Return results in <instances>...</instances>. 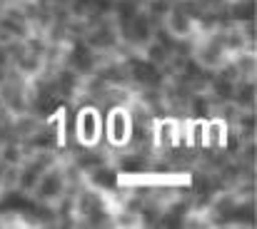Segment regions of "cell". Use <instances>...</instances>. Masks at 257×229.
Segmentation results:
<instances>
[{
  "instance_id": "6da1fadb",
  "label": "cell",
  "mask_w": 257,
  "mask_h": 229,
  "mask_svg": "<svg viewBox=\"0 0 257 229\" xmlns=\"http://www.w3.org/2000/svg\"><path fill=\"white\" fill-rule=\"evenodd\" d=\"M63 192H65V177H63V172H60V159H58V164H53L50 169H45V172L40 174V179H38V184L33 187L30 197H33L35 202H50V204H53Z\"/></svg>"
},
{
  "instance_id": "7a4b0ae2",
  "label": "cell",
  "mask_w": 257,
  "mask_h": 229,
  "mask_svg": "<svg viewBox=\"0 0 257 229\" xmlns=\"http://www.w3.org/2000/svg\"><path fill=\"white\" fill-rule=\"evenodd\" d=\"M217 105H220V102H217L207 90L192 92V95L187 97V105H185V117H187V120H210V117H215Z\"/></svg>"
},
{
  "instance_id": "3957f363",
  "label": "cell",
  "mask_w": 257,
  "mask_h": 229,
  "mask_svg": "<svg viewBox=\"0 0 257 229\" xmlns=\"http://www.w3.org/2000/svg\"><path fill=\"white\" fill-rule=\"evenodd\" d=\"M163 25L170 30L175 38H195L197 35V30H195V20L190 18V15H185L180 8H175L172 5V10L165 15V20H163Z\"/></svg>"
},
{
  "instance_id": "277c9868",
  "label": "cell",
  "mask_w": 257,
  "mask_h": 229,
  "mask_svg": "<svg viewBox=\"0 0 257 229\" xmlns=\"http://www.w3.org/2000/svg\"><path fill=\"white\" fill-rule=\"evenodd\" d=\"M255 100H257L255 77H240V80H235L232 102H235V105H240L242 110H255Z\"/></svg>"
},
{
  "instance_id": "5b68a950",
  "label": "cell",
  "mask_w": 257,
  "mask_h": 229,
  "mask_svg": "<svg viewBox=\"0 0 257 229\" xmlns=\"http://www.w3.org/2000/svg\"><path fill=\"white\" fill-rule=\"evenodd\" d=\"M30 154V150L25 147V142H20V140H13V137H8V140H3L0 142V162L3 164H13V167H20L23 162H25V157Z\"/></svg>"
},
{
  "instance_id": "8992f818",
  "label": "cell",
  "mask_w": 257,
  "mask_h": 229,
  "mask_svg": "<svg viewBox=\"0 0 257 229\" xmlns=\"http://www.w3.org/2000/svg\"><path fill=\"white\" fill-rule=\"evenodd\" d=\"M230 127L240 135V140H242V142H247V140H257V115H255V110H240L237 120H235Z\"/></svg>"
},
{
  "instance_id": "52a82bcc",
  "label": "cell",
  "mask_w": 257,
  "mask_h": 229,
  "mask_svg": "<svg viewBox=\"0 0 257 229\" xmlns=\"http://www.w3.org/2000/svg\"><path fill=\"white\" fill-rule=\"evenodd\" d=\"M20 75L25 77V80H33L35 75H40V70H43V55H35V53H30V50H25L15 63H10Z\"/></svg>"
},
{
  "instance_id": "ba28073f",
  "label": "cell",
  "mask_w": 257,
  "mask_h": 229,
  "mask_svg": "<svg viewBox=\"0 0 257 229\" xmlns=\"http://www.w3.org/2000/svg\"><path fill=\"white\" fill-rule=\"evenodd\" d=\"M217 102H225V100H232V90H235V82L232 80H225V77L215 75L207 80V87H205Z\"/></svg>"
},
{
  "instance_id": "9c48e42d",
  "label": "cell",
  "mask_w": 257,
  "mask_h": 229,
  "mask_svg": "<svg viewBox=\"0 0 257 229\" xmlns=\"http://www.w3.org/2000/svg\"><path fill=\"white\" fill-rule=\"evenodd\" d=\"M140 55L150 63V65H155V68H163L165 63H168V58H170V50L165 48V45H160L158 40H150L143 50H140Z\"/></svg>"
},
{
  "instance_id": "30bf717a",
  "label": "cell",
  "mask_w": 257,
  "mask_h": 229,
  "mask_svg": "<svg viewBox=\"0 0 257 229\" xmlns=\"http://www.w3.org/2000/svg\"><path fill=\"white\" fill-rule=\"evenodd\" d=\"M232 60H235V65H237V70H240V77H255L257 73V55L255 50H240V53H235V55H230Z\"/></svg>"
}]
</instances>
